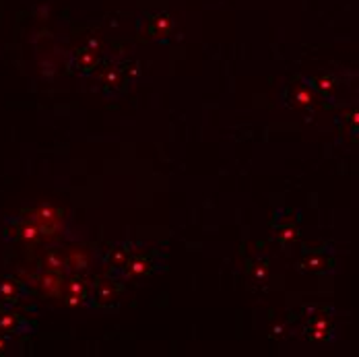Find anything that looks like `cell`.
Returning <instances> with one entry per match:
<instances>
[{"mask_svg": "<svg viewBox=\"0 0 359 357\" xmlns=\"http://www.w3.org/2000/svg\"><path fill=\"white\" fill-rule=\"evenodd\" d=\"M153 269V260L149 256H135L126 262L124 267V277L126 279H139L147 275L149 271Z\"/></svg>", "mask_w": 359, "mask_h": 357, "instance_id": "7a4b0ae2", "label": "cell"}, {"mask_svg": "<svg viewBox=\"0 0 359 357\" xmlns=\"http://www.w3.org/2000/svg\"><path fill=\"white\" fill-rule=\"evenodd\" d=\"M95 304H111L118 297V289L114 283L109 281H102L100 285L95 287Z\"/></svg>", "mask_w": 359, "mask_h": 357, "instance_id": "277c9868", "label": "cell"}, {"mask_svg": "<svg viewBox=\"0 0 359 357\" xmlns=\"http://www.w3.org/2000/svg\"><path fill=\"white\" fill-rule=\"evenodd\" d=\"M0 293H2L4 297H8V299H11V297L15 295V285H13L11 281L2 283V285H0Z\"/></svg>", "mask_w": 359, "mask_h": 357, "instance_id": "30bf717a", "label": "cell"}, {"mask_svg": "<svg viewBox=\"0 0 359 357\" xmlns=\"http://www.w3.org/2000/svg\"><path fill=\"white\" fill-rule=\"evenodd\" d=\"M67 293L69 295H79V297H87V291H85V283L83 281H71L69 285H67Z\"/></svg>", "mask_w": 359, "mask_h": 357, "instance_id": "9c48e42d", "label": "cell"}, {"mask_svg": "<svg viewBox=\"0 0 359 357\" xmlns=\"http://www.w3.org/2000/svg\"><path fill=\"white\" fill-rule=\"evenodd\" d=\"M83 302H85V297H79V295H69V299H67V304H69L71 308H79V306H83Z\"/></svg>", "mask_w": 359, "mask_h": 357, "instance_id": "8fae6325", "label": "cell"}, {"mask_svg": "<svg viewBox=\"0 0 359 357\" xmlns=\"http://www.w3.org/2000/svg\"><path fill=\"white\" fill-rule=\"evenodd\" d=\"M76 58H79V69L81 71H91L97 65V50H93V48L87 46V48H83V50L76 52Z\"/></svg>", "mask_w": 359, "mask_h": 357, "instance_id": "5b68a950", "label": "cell"}, {"mask_svg": "<svg viewBox=\"0 0 359 357\" xmlns=\"http://www.w3.org/2000/svg\"><path fill=\"white\" fill-rule=\"evenodd\" d=\"M39 285H41V289H43L48 295H56V293L62 289V277H60L58 271H48L46 275H41Z\"/></svg>", "mask_w": 359, "mask_h": 357, "instance_id": "3957f363", "label": "cell"}, {"mask_svg": "<svg viewBox=\"0 0 359 357\" xmlns=\"http://www.w3.org/2000/svg\"><path fill=\"white\" fill-rule=\"evenodd\" d=\"M13 326H15V318H13V316L0 318V328H2V330H8V328H13Z\"/></svg>", "mask_w": 359, "mask_h": 357, "instance_id": "7c38bea8", "label": "cell"}, {"mask_svg": "<svg viewBox=\"0 0 359 357\" xmlns=\"http://www.w3.org/2000/svg\"><path fill=\"white\" fill-rule=\"evenodd\" d=\"M143 21L147 23L144 37H151V39H165L172 34V29H174V21H172V17L168 13L147 15Z\"/></svg>", "mask_w": 359, "mask_h": 357, "instance_id": "6da1fadb", "label": "cell"}, {"mask_svg": "<svg viewBox=\"0 0 359 357\" xmlns=\"http://www.w3.org/2000/svg\"><path fill=\"white\" fill-rule=\"evenodd\" d=\"M289 238H293V229H283V231H281V236H279V240L287 242Z\"/></svg>", "mask_w": 359, "mask_h": 357, "instance_id": "4fadbf2b", "label": "cell"}, {"mask_svg": "<svg viewBox=\"0 0 359 357\" xmlns=\"http://www.w3.org/2000/svg\"><path fill=\"white\" fill-rule=\"evenodd\" d=\"M128 260H130V250H126L124 246H118V248L109 250V267H114L118 271H124V267H126Z\"/></svg>", "mask_w": 359, "mask_h": 357, "instance_id": "8992f818", "label": "cell"}, {"mask_svg": "<svg viewBox=\"0 0 359 357\" xmlns=\"http://www.w3.org/2000/svg\"><path fill=\"white\" fill-rule=\"evenodd\" d=\"M67 264L72 269H87L89 267V254L85 250H71L67 256Z\"/></svg>", "mask_w": 359, "mask_h": 357, "instance_id": "52a82bcc", "label": "cell"}, {"mask_svg": "<svg viewBox=\"0 0 359 357\" xmlns=\"http://www.w3.org/2000/svg\"><path fill=\"white\" fill-rule=\"evenodd\" d=\"M67 264V258H62L60 254H56V252H50L46 258H43V267L48 269V271H62V267Z\"/></svg>", "mask_w": 359, "mask_h": 357, "instance_id": "ba28073f", "label": "cell"}]
</instances>
